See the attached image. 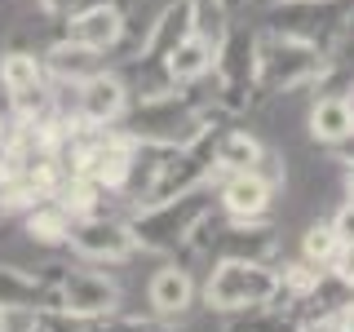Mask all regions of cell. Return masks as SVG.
<instances>
[{
    "mask_svg": "<svg viewBox=\"0 0 354 332\" xmlns=\"http://www.w3.org/2000/svg\"><path fill=\"white\" fill-rule=\"evenodd\" d=\"M332 58L319 44L283 36V31L266 27L257 36V93H297V89H310L328 75Z\"/></svg>",
    "mask_w": 354,
    "mask_h": 332,
    "instance_id": "2",
    "label": "cell"
},
{
    "mask_svg": "<svg viewBox=\"0 0 354 332\" xmlns=\"http://www.w3.org/2000/svg\"><path fill=\"white\" fill-rule=\"evenodd\" d=\"M124 133L133 142H147V147H186V142L204 138L208 129H217L213 107L199 102L191 89H160L147 93L138 102H129L124 111Z\"/></svg>",
    "mask_w": 354,
    "mask_h": 332,
    "instance_id": "1",
    "label": "cell"
},
{
    "mask_svg": "<svg viewBox=\"0 0 354 332\" xmlns=\"http://www.w3.org/2000/svg\"><path fill=\"white\" fill-rule=\"evenodd\" d=\"M213 213V186H199L177 199H160V204H142L129 217L133 243L147 252H177L182 243L195 239V230Z\"/></svg>",
    "mask_w": 354,
    "mask_h": 332,
    "instance_id": "3",
    "label": "cell"
},
{
    "mask_svg": "<svg viewBox=\"0 0 354 332\" xmlns=\"http://www.w3.org/2000/svg\"><path fill=\"white\" fill-rule=\"evenodd\" d=\"M97 332H160V328H155V324H147V319L106 315V319H97Z\"/></svg>",
    "mask_w": 354,
    "mask_h": 332,
    "instance_id": "26",
    "label": "cell"
},
{
    "mask_svg": "<svg viewBox=\"0 0 354 332\" xmlns=\"http://www.w3.org/2000/svg\"><path fill=\"white\" fill-rule=\"evenodd\" d=\"M66 243H71L80 257H88V261H124V257H133V252H138L129 221H115V217H106V213L75 217Z\"/></svg>",
    "mask_w": 354,
    "mask_h": 332,
    "instance_id": "7",
    "label": "cell"
},
{
    "mask_svg": "<svg viewBox=\"0 0 354 332\" xmlns=\"http://www.w3.org/2000/svg\"><path fill=\"white\" fill-rule=\"evenodd\" d=\"M0 217H5V204H0Z\"/></svg>",
    "mask_w": 354,
    "mask_h": 332,
    "instance_id": "36",
    "label": "cell"
},
{
    "mask_svg": "<svg viewBox=\"0 0 354 332\" xmlns=\"http://www.w3.org/2000/svg\"><path fill=\"white\" fill-rule=\"evenodd\" d=\"M301 324H297L288 310H270V306H252V310H239L235 324H230L226 332H297Z\"/></svg>",
    "mask_w": 354,
    "mask_h": 332,
    "instance_id": "21",
    "label": "cell"
},
{
    "mask_svg": "<svg viewBox=\"0 0 354 332\" xmlns=\"http://www.w3.org/2000/svg\"><path fill=\"white\" fill-rule=\"evenodd\" d=\"M257 36L248 22L226 18L217 31V58H213V107L217 111H243L257 93Z\"/></svg>",
    "mask_w": 354,
    "mask_h": 332,
    "instance_id": "4",
    "label": "cell"
},
{
    "mask_svg": "<svg viewBox=\"0 0 354 332\" xmlns=\"http://www.w3.org/2000/svg\"><path fill=\"white\" fill-rule=\"evenodd\" d=\"M217 5H221V18H235V14L248 9V0H217Z\"/></svg>",
    "mask_w": 354,
    "mask_h": 332,
    "instance_id": "31",
    "label": "cell"
},
{
    "mask_svg": "<svg viewBox=\"0 0 354 332\" xmlns=\"http://www.w3.org/2000/svg\"><path fill=\"white\" fill-rule=\"evenodd\" d=\"M310 138L324 147H341L346 138H354V107L346 93H324L310 107Z\"/></svg>",
    "mask_w": 354,
    "mask_h": 332,
    "instance_id": "15",
    "label": "cell"
},
{
    "mask_svg": "<svg viewBox=\"0 0 354 332\" xmlns=\"http://www.w3.org/2000/svg\"><path fill=\"white\" fill-rule=\"evenodd\" d=\"M31 328H36V332H93V324H88V319L71 315V310H62V306H44V310H36Z\"/></svg>",
    "mask_w": 354,
    "mask_h": 332,
    "instance_id": "24",
    "label": "cell"
},
{
    "mask_svg": "<svg viewBox=\"0 0 354 332\" xmlns=\"http://www.w3.org/2000/svg\"><path fill=\"white\" fill-rule=\"evenodd\" d=\"M97 5H111V0H40V9H44L49 18H58V22H71L75 14L97 9Z\"/></svg>",
    "mask_w": 354,
    "mask_h": 332,
    "instance_id": "25",
    "label": "cell"
},
{
    "mask_svg": "<svg viewBox=\"0 0 354 332\" xmlns=\"http://www.w3.org/2000/svg\"><path fill=\"white\" fill-rule=\"evenodd\" d=\"M44 306H58V293L49 284L18 270V266H0V310H44Z\"/></svg>",
    "mask_w": 354,
    "mask_h": 332,
    "instance_id": "16",
    "label": "cell"
},
{
    "mask_svg": "<svg viewBox=\"0 0 354 332\" xmlns=\"http://www.w3.org/2000/svg\"><path fill=\"white\" fill-rule=\"evenodd\" d=\"M261 160H266V147H261V138H252L248 129L217 133V147H213V169H217V177L257 173Z\"/></svg>",
    "mask_w": 354,
    "mask_h": 332,
    "instance_id": "14",
    "label": "cell"
},
{
    "mask_svg": "<svg viewBox=\"0 0 354 332\" xmlns=\"http://www.w3.org/2000/svg\"><path fill=\"white\" fill-rule=\"evenodd\" d=\"M191 302H195V284H191V275H186L182 266H164V270H155L151 306L160 310V315H182Z\"/></svg>",
    "mask_w": 354,
    "mask_h": 332,
    "instance_id": "18",
    "label": "cell"
},
{
    "mask_svg": "<svg viewBox=\"0 0 354 332\" xmlns=\"http://www.w3.org/2000/svg\"><path fill=\"white\" fill-rule=\"evenodd\" d=\"M332 230H337L341 243H354V199H346V204L337 208V217H332Z\"/></svg>",
    "mask_w": 354,
    "mask_h": 332,
    "instance_id": "28",
    "label": "cell"
},
{
    "mask_svg": "<svg viewBox=\"0 0 354 332\" xmlns=\"http://www.w3.org/2000/svg\"><path fill=\"white\" fill-rule=\"evenodd\" d=\"M266 14H270V31L319 44L328 58L354 31V0H279Z\"/></svg>",
    "mask_w": 354,
    "mask_h": 332,
    "instance_id": "5",
    "label": "cell"
},
{
    "mask_svg": "<svg viewBox=\"0 0 354 332\" xmlns=\"http://www.w3.org/2000/svg\"><path fill=\"white\" fill-rule=\"evenodd\" d=\"M328 270L337 275L341 284H350V288H354V243H341V248H337V257L328 261Z\"/></svg>",
    "mask_w": 354,
    "mask_h": 332,
    "instance_id": "27",
    "label": "cell"
},
{
    "mask_svg": "<svg viewBox=\"0 0 354 332\" xmlns=\"http://www.w3.org/2000/svg\"><path fill=\"white\" fill-rule=\"evenodd\" d=\"M71 213L58 204V199H40V204L27 208V235L40 239V243H66V235H71Z\"/></svg>",
    "mask_w": 354,
    "mask_h": 332,
    "instance_id": "20",
    "label": "cell"
},
{
    "mask_svg": "<svg viewBox=\"0 0 354 332\" xmlns=\"http://www.w3.org/2000/svg\"><path fill=\"white\" fill-rule=\"evenodd\" d=\"M319 279H324V266L292 261V266H283V270H279V293H288V297H310V293H319Z\"/></svg>",
    "mask_w": 354,
    "mask_h": 332,
    "instance_id": "23",
    "label": "cell"
},
{
    "mask_svg": "<svg viewBox=\"0 0 354 332\" xmlns=\"http://www.w3.org/2000/svg\"><path fill=\"white\" fill-rule=\"evenodd\" d=\"M199 248H204L208 257H217V261H266V266H270V257H274L279 243H274V230L261 226V221L230 217L226 226H217Z\"/></svg>",
    "mask_w": 354,
    "mask_h": 332,
    "instance_id": "8",
    "label": "cell"
},
{
    "mask_svg": "<svg viewBox=\"0 0 354 332\" xmlns=\"http://www.w3.org/2000/svg\"><path fill=\"white\" fill-rule=\"evenodd\" d=\"M297 332H346V328H341V319H310Z\"/></svg>",
    "mask_w": 354,
    "mask_h": 332,
    "instance_id": "30",
    "label": "cell"
},
{
    "mask_svg": "<svg viewBox=\"0 0 354 332\" xmlns=\"http://www.w3.org/2000/svg\"><path fill=\"white\" fill-rule=\"evenodd\" d=\"M191 9L199 14V27H226V18H221V5L217 0H191Z\"/></svg>",
    "mask_w": 354,
    "mask_h": 332,
    "instance_id": "29",
    "label": "cell"
},
{
    "mask_svg": "<svg viewBox=\"0 0 354 332\" xmlns=\"http://www.w3.org/2000/svg\"><path fill=\"white\" fill-rule=\"evenodd\" d=\"M44 84H49L44 58H36V53H27V49L0 53V89H5V98L31 93V89H44Z\"/></svg>",
    "mask_w": 354,
    "mask_h": 332,
    "instance_id": "17",
    "label": "cell"
},
{
    "mask_svg": "<svg viewBox=\"0 0 354 332\" xmlns=\"http://www.w3.org/2000/svg\"><path fill=\"white\" fill-rule=\"evenodd\" d=\"M270 195H274V186L257 173L221 177V186H217V204L226 208V217H239V221H261L266 208H270Z\"/></svg>",
    "mask_w": 354,
    "mask_h": 332,
    "instance_id": "13",
    "label": "cell"
},
{
    "mask_svg": "<svg viewBox=\"0 0 354 332\" xmlns=\"http://www.w3.org/2000/svg\"><path fill=\"white\" fill-rule=\"evenodd\" d=\"M341 164H354V138L341 142Z\"/></svg>",
    "mask_w": 354,
    "mask_h": 332,
    "instance_id": "33",
    "label": "cell"
},
{
    "mask_svg": "<svg viewBox=\"0 0 354 332\" xmlns=\"http://www.w3.org/2000/svg\"><path fill=\"white\" fill-rule=\"evenodd\" d=\"M44 71H49V80H75L80 84L84 75L97 71V53H88L71 40H58V44L44 49Z\"/></svg>",
    "mask_w": 354,
    "mask_h": 332,
    "instance_id": "19",
    "label": "cell"
},
{
    "mask_svg": "<svg viewBox=\"0 0 354 332\" xmlns=\"http://www.w3.org/2000/svg\"><path fill=\"white\" fill-rule=\"evenodd\" d=\"M204 297L213 310H226V315H239V310H252V306H270L279 297V270L266 261H217L208 270Z\"/></svg>",
    "mask_w": 354,
    "mask_h": 332,
    "instance_id": "6",
    "label": "cell"
},
{
    "mask_svg": "<svg viewBox=\"0 0 354 332\" xmlns=\"http://www.w3.org/2000/svg\"><path fill=\"white\" fill-rule=\"evenodd\" d=\"M0 332H9V319H5V310H0Z\"/></svg>",
    "mask_w": 354,
    "mask_h": 332,
    "instance_id": "35",
    "label": "cell"
},
{
    "mask_svg": "<svg viewBox=\"0 0 354 332\" xmlns=\"http://www.w3.org/2000/svg\"><path fill=\"white\" fill-rule=\"evenodd\" d=\"M58 306L71 310V315H80V319H88V324H97V319L115 315L120 288L97 270H66L58 279Z\"/></svg>",
    "mask_w": 354,
    "mask_h": 332,
    "instance_id": "9",
    "label": "cell"
},
{
    "mask_svg": "<svg viewBox=\"0 0 354 332\" xmlns=\"http://www.w3.org/2000/svg\"><path fill=\"white\" fill-rule=\"evenodd\" d=\"M337 319H341V328H346V332H354V302H350L346 310H341V315H337Z\"/></svg>",
    "mask_w": 354,
    "mask_h": 332,
    "instance_id": "32",
    "label": "cell"
},
{
    "mask_svg": "<svg viewBox=\"0 0 354 332\" xmlns=\"http://www.w3.org/2000/svg\"><path fill=\"white\" fill-rule=\"evenodd\" d=\"M129 84H124V75H115V71H93V75H84L80 80V93H75V102H80V124L88 129H111V124H120L124 120V111H129Z\"/></svg>",
    "mask_w": 354,
    "mask_h": 332,
    "instance_id": "10",
    "label": "cell"
},
{
    "mask_svg": "<svg viewBox=\"0 0 354 332\" xmlns=\"http://www.w3.org/2000/svg\"><path fill=\"white\" fill-rule=\"evenodd\" d=\"M213 58H217V36H208L204 27H195L191 36L164 58V75H169L173 89H195L199 80H208Z\"/></svg>",
    "mask_w": 354,
    "mask_h": 332,
    "instance_id": "12",
    "label": "cell"
},
{
    "mask_svg": "<svg viewBox=\"0 0 354 332\" xmlns=\"http://www.w3.org/2000/svg\"><path fill=\"white\" fill-rule=\"evenodd\" d=\"M124 22L129 14L120 9V0H111V5H97V9H84V14H75L71 22H62V40L80 44L88 53H115L120 40H124Z\"/></svg>",
    "mask_w": 354,
    "mask_h": 332,
    "instance_id": "11",
    "label": "cell"
},
{
    "mask_svg": "<svg viewBox=\"0 0 354 332\" xmlns=\"http://www.w3.org/2000/svg\"><path fill=\"white\" fill-rule=\"evenodd\" d=\"M337 248H341V239H337V230H332V221H315L301 235V257L315 261V266H328L337 257Z\"/></svg>",
    "mask_w": 354,
    "mask_h": 332,
    "instance_id": "22",
    "label": "cell"
},
{
    "mask_svg": "<svg viewBox=\"0 0 354 332\" xmlns=\"http://www.w3.org/2000/svg\"><path fill=\"white\" fill-rule=\"evenodd\" d=\"M346 195L354 199V164H346Z\"/></svg>",
    "mask_w": 354,
    "mask_h": 332,
    "instance_id": "34",
    "label": "cell"
}]
</instances>
